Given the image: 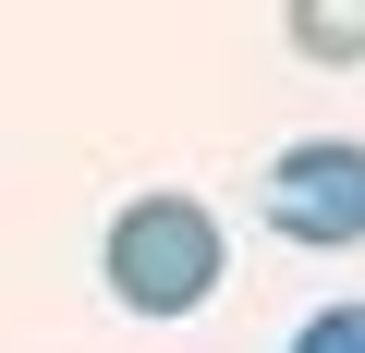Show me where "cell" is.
Returning a JSON list of instances; mask_svg holds the SVG:
<instances>
[{"label":"cell","mask_w":365,"mask_h":353,"mask_svg":"<svg viewBox=\"0 0 365 353\" xmlns=\"http://www.w3.org/2000/svg\"><path fill=\"white\" fill-rule=\"evenodd\" d=\"M220 208L207 195H134L122 220H110V244H98V280H110V305H134V317H195L207 292H220Z\"/></svg>","instance_id":"obj_1"},{"label":"cell","mask_w":365,"mask_h":353,"mask_svg":"<svg viewBox=\"0 0 365 353\" xmlns=\"http://www.w3.org/2000/svg\"><path fill=\"white\" fill-rule=\"evenodd\" d=\"M256 220H268L280 244H317V256L365 244V146H353V134H304V146H280L268 183H256Z\"/></svg>","instance_id":"obj_2"},{"label":"cell","mask_w":365,"mask_h":353,"mask_svg":"<svg viewBox=\"0 0 365 353\" xmlns=\"http://www.w3.org/2000/svg\"><path fill=\"white\" fill-rule=\"evenodd\" d=\"M280 25H292V49H304L317 73L365 61V0H280Z\"/></svg>","instance_id":"obj_3"},{"label":"cell","mask_w":365,"mask_h":353,"mask_svg":"<svg viewBox=\"0 0 365 353\" xmlns=\"http://www.w3.org/2000/svg\"><path fill=\"white\" fill-rule=\"evenodd\" d=\"M292 353H365V305H329V317H304V329H292Z\"/></svg>","instance_id":"obj_4"}]
</instances>
